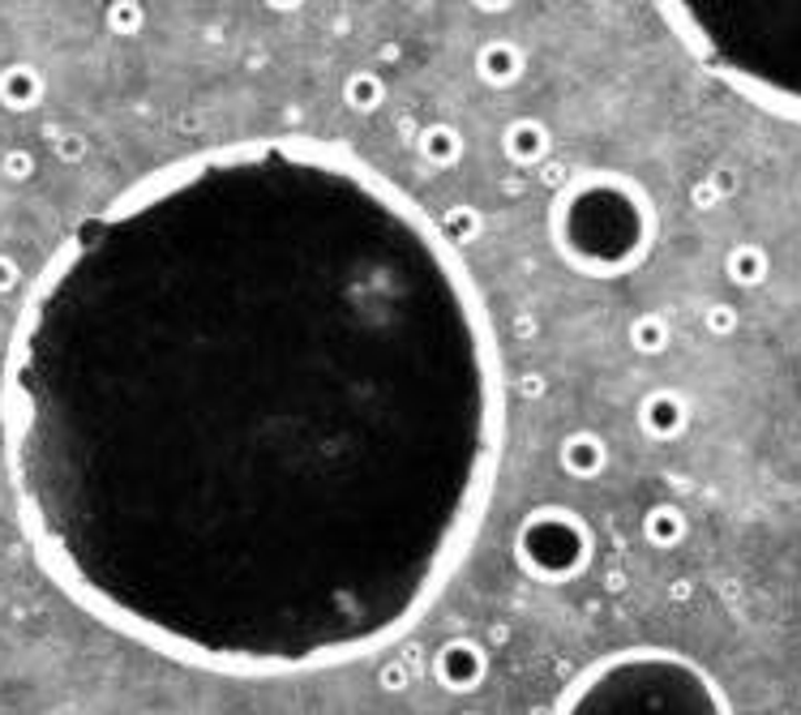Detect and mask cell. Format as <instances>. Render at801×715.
Listing matches in <instances>:
<instances>
[{"mask_svg": "<svg viewBox=\"0 0 801 715\" xmlns=\"http://www.w3.org/2000/svg\"><path fill=\"white\" fill-rule=\"evenodd\" d=\"M511 553L532 583H575L596 557V531L571 506H536L514 527Z\"/></svg>", "mask_w": 801, "mask_h": 715, "instance_id": "5b68a950", "label": "cell"}, {"mask_svg": "<svg viewBox=\"0 0 801 715\" xmlns=\"http://www.w3.org/2000/svg\"><path fill=\"white\" fill-rule=\"evenodd\" d=\"M695 206H699V210H707V206H716V201H725V194H720V189H716V185H711V176H704V180H699V185H695Z\"/></svg>", "mask_w": 801, "mask_h": 715, "instance_id": "cb8c5ba5", "label": "cell"}, {"mask_svg": "<svg viewBox=\"0 0 801 715\" xmlns=\"http://www.w3.org/2000/svg\"><path fill=\"white\" fill-rule=\"evenodd\" d=\"M635 421L651 442H677L690 428V398L674 386H656L639 398Z\"/></svg>", "mask_w": 801, "mask_h": 715, "instance_id": "52a82bcc", "label": "cell"}, {"mask_svg": "<svg viewBox=\"0 0 801 715\" xmlns=\"http://www.w3.org/2000/svg\"><path fill=\"white\" fill-rule=\"evenodd\" d=\"M656 236L660 215L647 185L613 167L575 172L548 206V240L583 279L613 283L635 274L651 258Z\"/></svg>", "mask_w": 801, "mask_h": 715, "instance_id": "3957f363", "label": "cell"}, {"mask_svg": "<svg viewBox=\"0 0 801 715\" xmlns=\"http://www.w3.org/2000/svg\"><path fill=\"white\" fill-rule=\"evenodd\" d=\"M4 176H9V180H31L34 159L27 151H9V155H4Z\"/></svg>", "mask_w": 801, "mask_h": 715, "instance_id": "7402d4cb", "label": "cell"}, {"mask_svg": "<svg viewBox=\"0 0 801 715\" xmlns=\"http://www.w3.org/2000/svg\"><path fill=\"white\" fill-rule=\"evenodd\" d=\"M472 69L489 91H514L527 77V52L514 39H484L472 56Z\"/></svg>", "mask_w": 801, "mask_h": 715, "instance_id": "9c48e42d", "label": "cell"}, {"mask_svg": "<svg viewBox=\"0 0 801 715\" xmlns=\"http://www.w3.org/2000/svg\"><path fill=\"white\" fill-rule=\"evenodd\" d=\"M639 531H643V540H647L651 549L669 553V549H677V545L686 540L690 519H686V510H681L677 501H656V506H647V510H643Z\"/></svg>", "mask_w": 801, "mask_h": 715, "instance_id": "7c38bea8", "label": "cell"}, {"mask_svg": "<svg viewBox=\"0 0 801 715\" xmlns=\"http://www.w3.org/2000/svg\"><path fill=\"white\" fill-rule=\"evenodd\" d=\"M506 407L468 253L309 133L172 159L78 219L0 369L39 570L129 643L254 682L417 630L493 510Z\"/></svg>", "mask_w": 801, "mask_h": 715, "instance_id": "6da1fadb", "label": "cell"}, {"mask_svg": "<svg viewBox=\"0 0 801 715\" xmlns=\"http://www.w3.org/2000/svg\"><path fill=\"white\" fill-rule=\"evenodd\" d=\"M548 151H553V133H548L545 121L536 116H514L502 129V155L514 163V167H545Z\"/></svg>", "mask_w": 801, "mask_h": 715, "instance_id": "30bf717a", "label": "cell"}, {"mask_svg": "<svg viewBox=\"0 0 801 715\" xmlns=\"http://www.w3.org/2000/svg\"><path fill=\"white\" fill-rule=\"evenodd\" d=\"M343 107L356 112V116H373V112H382L386 99H390V86H386V77L378 69H352L348 77H343Z\"/></svg>", "mask_w": 801, "mask_h": 715, "instance_id": "5bb4252c", "label": "cell"}, {"mask_svg": "<svg viewBox=\"0 0 801 715\" xmlns=\"http://www.w3.org/2000/svg\"><path fill=\"white\" fill-rule=\"evenodd\" d=\"M626 339H630V348L639 356H665L669 343H674V322L665 313H639L626 330Z\"/></svg>", "mask_w": 801, "mask_h": 715, "instance_id": "e0dca14e", "label": "cell"}, {"mask_svg": "<svg viewBox=\"0 0 801 715\" xmlns=\"http://www.w3.org/2000/svg\"><path fill=\"white\" fill-rule=\"evenodd\" d=\"M771 274V258L763 245H733L729 253H725V279L733 283V288H746V292H754V288H763Z\"/></svg>", "mask_w": 801, "mask_h": 715, "instance_id": "9a60e30c", "label": "cell"}, {"mask_svg": "<svg viewBox=\"0 0 801 715\" xmlns=\"http://www.w3.org/2000/svg\"><path fill=\"white\" fill-rule=\"evenodd\" d=\"M518 391L527 394V398H541V394H545V377H541V373H523V377H518Z\"/></svg>", "mask_w": 801, "mask_h": 715, "instance_id": "d4e9b609", "label": "cell"}, {"mask_svg": "<svg viewBox=\"0 0 801 715\" xmlns=\"http://www.w3.org/2000/svg\"><path fill=\"white\" fill-rule=\"evenodd\" d=\"M656 18L720 86L801 125V0H665Z\"/></svg>", "mask_w": 801, "mask_h": 715, "instance_id": "7a4b0ae2", "label": "cell"}, {"mask_svg": "<svg viewBox=\"0 0 801 715\" xmlns=\"http://www.w3.org/2000/svg\"><path fill=\"white\" fill-rule=\"evenodd\" d=\"M438 228H442V236H446L459 253H468L472 245L484 240V215L476 206H446V210L438 215Z\"/></svg>", "mask_w": 801, "mask_h": 715, "instance_id": "2e32d148", "label": "cell"}, {"mask_svg": "<svg viewBox=\"0 0 801 715\" xmlns=\"http://www.w3.org/2000/svg\"><path fill=\"white\" fill-rule=\"evenodd\" d=\"M548 715H738L725 685L674 647H622L592 660Z\"/></svg>", "mask_w": 801, "mask_h": 715, "instance_id": "277c9868", "label": "cell"}, {"mask_svg": "<svg viewBox=\"0 0 801 715\" xmlns=\"http://www.w3.org/2000/svg\"><path fill=\"white\" fill-rule=\"evenodd\" d=\"M463 715H476V712H463Z\"/></svg>", "mask_w": 801, "mask_h": 715, "instance_id": "484cf974", "label": "cell"}, {"mask_svg": "<svg viewBox=\"0 0 801 715\" xmlns=\"http://www.w3.org/2000/svg\"><path fill=\"white\" fill-rule=\"evenodd\" d=\"M704 325H707V334H716V339H729V334H733V330L741 325V318H738V309H733V304H707Z\"/></svg>", "mask_w": 801, "mask_h": 715, "instance_id": "d6986e66", "label": "cell"}, {"mask_svg": "<svg viewBox=\"0 0 801 715\" xmlns=\"http://www.w3.org/2000/svg\"><path fill=\"white\" fill-rule=\"evenodd\" d=\"M433 682L446 694H476L489 682V651L468 639V634H454L442 647L433 651Z\"/></svg>", "mask_w": 801, "mask_h": 715, "instance_id": "8992f818", "label": "cell"}, {"mask_svg": "<svg viewBox=\"0 0 801 715\" xmlns=\"http://www.w3.org/2000/svg\"><path fill=\"white\" fill-rule=\"evenodd\" d=\"M557 467H562V476H571L578 485H592L609 467V442L596 428H571L557 442Z\"/></svg>", "mask_w": 801, "mask_h": 715, "instance_id": "ba28073f", "label": "cell"}, {"mask_svg": "<svg viewBox=\"0 0 801 715\" xmlns=\"http://www.w3.org/2000/svg\"><path fill=\"white\" fill-rule=\"evenodd\" d=\"M52 151H57V159L78 163V159H82V155H86V137H82V133H57Z\"/></svg>", "mask_w": 801, "mask_h": 715, "instance_id": "44dd1931", "label": "cell"}, {"mask_svg": "<svg viewBox=\"0 0 801 715\" xmlns=\"http://www.w3.org/2000/svg\"><path fill=\"white\" fill-rule=\"evenodd\" d=\"M48 95V82L43 73L27 61H13V65L0 69V107L9 112H34Z\"/></svg>", "mask_w": 801, "mask_h": 715, "instance_id": "8fae6325", "label": "cell"}, {"mask_svg": "<svg viewBox=\"0 0 801 715\" xmlns=\"http://www.w3.org/2000/svg\"><path fill=\"white\" fill-rule=\"evenodd\" d=\"M412 685V664L403 660V655H382V664H378V690L382 694H403Z\"/></svg>", "mask_w": 801, "mask_h": 715, "instance_id": "ac0fdd59", "label": "cell"}, {"mask_svg": "<svg viewBox=\"0 0 801 715\" xmlns=\"http://www.w3.org/2000/svg\"><path fill=\"white\" fill-rule=\"evenodd\" d=\"M142 22H146V9H142V4H112V9H107V27L116 34L142 31Z\"/></svg>", "mask_w": 801, "mask_h": 715, "instance_id": "ffe728a7", "label": "cell"}, {"mask_svg": "<svg viewBox=\"0 0 801 715\" xmlns=\"http://www.w3.org/2000/svg\"><path fill=\"white\" fill-rule=\"evenodd\" d=\"M18 283H22V266L9 258V253H0V296H9Z\"/></svg>", "mask_w": 801, "mask_h": 715, "instance_id": "603a6c76", "label": "cell"}, {"mask_svg": "<svg viewBox=\"0 0 801 715\" xmlns=\"http://www.w3.org/2000/svg\"><path fill=\"white\" fill-rule=\"evenodd\" d=\"M463 151H468V142H463V133L454 129L450 121H433V125H424L417 137V155L433 172H446V167H459L463 159Z\"/></svg>", "mask_w": 801, "mask_h": 715, "instance_id": "4fadbf2b", "label": "cell"}]
</instances>
